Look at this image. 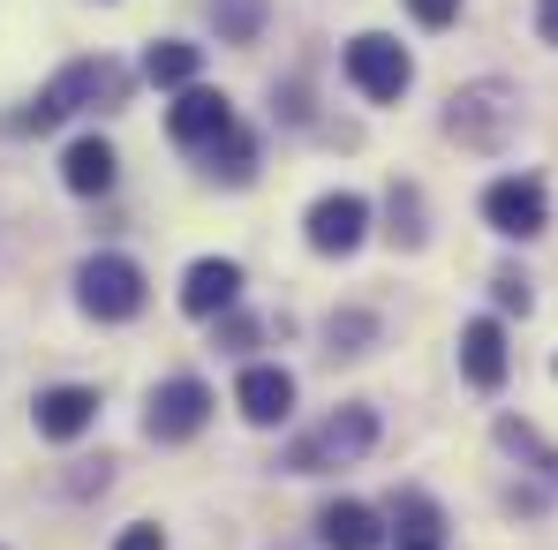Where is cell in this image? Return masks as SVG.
Returning a JSON list of instances; mask_svg holds the SVG:
<instances>
[{"mask_svg":"<svg viewBox=\"0 0 558 550\" xmlns=\"http://www.w3.org/2000/svg\"><path fill=\"white\" fill-rule=\"evenodd\" d=\"M498 438H506L513 453H529V460H536V467H544V475L558 482V453L544 445V438H536V430H529V423H498Z\"/></svg>","mask_w":558,"mask_h":550,"instance_id":"20","label":"cell"},{"mask_svg":"<svg viewBox=\"0 0 558 550\" xmlns=\"http://www.w3.org/2000/svg\"><path fill=\"white\" fill-rule=\"evenodd\" d=\"M167 136H174L182 151H211L219 136H234V106L219 91H204V84H189V91L167 106Z\"/></svg>","mask_w":558,"mask_h":550,"instance_id":"8","label":"cell"},{"mask_svg":"<svg viewBox=\"0 0 558 550\" xmlns=\"http://www.w3.org/2000/svg\"><path fill=\"white\" fill-rule=\"evenodd\" d=\"M61 182L76 188V196H106L113 188V144L106 136H76L69 159H61Z\"/></svg>","mask_w":558,"mask_h":550,"instance_id":"15","label":"cell"},{"mask_svg":"<svg viewBox=\"0 0 558 550\" xmlns=\"http://www.w3.org/2000/svg\"><path fill=\"white\" fill-rule=\"evenodd\" d=\"M408 15H415L423 30H446V23L461 15V0H408Z\"/></svg>","mask_w":558,"mask_h":550,"instance_id":"21","label":"cell"},{"mask_svg":"<svg viewBox=\"0 0 558 550\" xmlns=\"http://www.w3.org/2000/svg\"><path fill=\"white\" fill-rule=\"evenodd\" d=\"M348 84L377 106H392V98L415 84V61H408V46L400 38H385V30H363L355 46H348Z\"/></svg>","mask_w":558,"mask_h":550,"instance_id":"3","label":"cell"},{"mask_svg":"<svg viewBox=\"0 0 558 550\" xmlns=\"http://www.w3.org/2000/svg\"><path fill=\"white\" fill-rule=\"evenodd\" d=\"M446 129H453L461 144H475V151H498V144L513 136V98H506V84H475V91H461L453 113H446Z\"/></svg>","mask_w":558,"mask_h":550,"instance_id":"6","label":"cell"},{"mask_svg":"<svg viewBox=\"0 0 558 550\" xmlns=\"http://www.w3.org/2000/svg\"><path fill=\"white\" fill-rule=\"evenodd\" d=\"M483 219H490L498 234H513V242L544 234V182H529V174L490 182V188H483Z\"/></svg>","mask_w":558,"mask_h":550,"instance_id":"9","label":"cell"},{"mask_svg":"<svg viewBox=\"0 0 558 550\" xmlns=\"http://www.w3.org/2000/svg\"><path fill=\"white\" fill-rule=\"evenodd\" d=\"M250 159H257V144H250L242 129L211 144V174H227V182H250Z\"/></svg>","mask_w":558,"mask_h":550,"instance_id":"18","label":"cell"},{"mask_svg":"<svg viewBox=\"0 0 558 550\" xmlns=\"http://www.w3.org/2000/svg\"><path fill=\"white\" fill-rule=\"evenodd\" d=\"M211 15H219V38H257L265 0H211Z\"/></svg>","mask_w":558,"mask_h":550,"instance_id":"19","label":"cell"},{"mask_svg":"<svg viewBox=\"0 0 558 550\" xmlns=\"http://www.w3.org/2000/svg\"><path fill=\"white\" fill-rule=\"evenodd\" d=\"M196 69H204V46H182V38H159V46L144 53V76H151L159 91H189Z\"/></svg>","mask_w":558,"mask_h":550,"instance_id":"16","label":"cell"},{"mask_svg":"<svg viewBox=\"0 0 558 550\" xmlns=\"http://www.w3.org/2000/svg\"><path fill=\"white\" fill-rule=\"evenodd\" d=\"M392 528H400V543H438V505L423 490H400L392 498Z\"/></svg>","mask_w":558,"mask_h":550,"instance_id":"17","label":"cell"},{"mask_svg":"<svg viewBox=\"0 0 558 550\" xmlns=\"http://www.w3.org/2000/svg\"><path fill=\"white\" fill-rule=\"evenodd\" d=\"M490 286H498V309H529V279L521 272H498Z\"/></svg>","mask_w":558,"mask_h":550,"instance_id":"23","label":"cell"},{"mask_svg":"<svg viewBox=\"0 0 558 550\" xmlns=\"http://www.w3.org/2000/svg\"><path fill=\"white\" fill-rule=\"evenodd\" d=\"M377 445V415L371 407H340V415H325L317 430H302L294 445H287V467L294 475H325V467H355V460Z\"/></svg>","mask_w":558,"mask_h":550,"instance_id":"2","label":"cell"},{"mask_svg":"<svg viewBox=\"0 0 558 550\" xmlns=\"http://www.w3.org/2000/svg\"><path fill=\"white\" fill-rule=\"evenodd\" d=\"M242 302V265L234 257H196L182 279V309L189 317H227Z\"/></svg>","mask_w":558,"mask_h":550,"instance_id":"11","label":"cell"},{"mask_svg":"<svg viewBox=\"0 0 558 550\" xmlns=\"http://www.w3.org/2000/svg\"><path fill=\"white\" fill-rule=\"evenodd\" d=\"M461 369H468V384H475V392H498V384H506L513 355H506L498 317H475V325H461Z\"/></svg>","mask_w":558,"mask_h":550,"instance_id":"13","label":"cell"},{"mask_svg":"<svg viewBox=\"0 0 558 550\" xmlns=\"http://www.w3.org/2000/svg\"><path fill=\"white\" fill-rule=\"evenodd\" d=\"M234 407H242V423H257V430H272L294 415V377L279 363H250L242 369V384H234Z\"/></svg>","mask_w":558,"mask_h":550,"instance_id":"10","label":"cell"},{"mask_svg":"<svg viewBox=\"0 0 558 550\" xmlns=\"http://www.w3.org/2000/svg\"><path fill=\"white\" fill-rule=\"evenodd\" d=\"M211 423V384L204 377H167L159 392H151V415H144V430L159 438V445H182Z\"/></svg>","mask_w":558,"mask_h":550,"instance_id":"5","label":"cell"},{"mask_svg":"<svg viewBox=\"0 0 558 550\" xmlns=\"http://www.w3.org/2000/svg\"><path fill=\"white\" fill-rule=\"evenodd\" d=\"M400 550H446V543H400Z\"/></svg>","mask_w":558,"mask_h":550,"instance_id":"25","label":"cell"},{"mask_svg":"<svg viewBox=\"0 0 558 550\" xmlns=\"http://www.w3.org/2000/svg\"><path fill=\"white\" fill-rule=\"evenodd\" d=\"M113 550H167V528H159V521H136V528L113 536Z\"/></svg>","mask_w":558,"mask_h":550,"instance_id":"22","label":"cell"},{"mask_svg":"<svg viewBox=\"0 0 558 550\" xmlns=\"http://www.w3.org/2000/svg\"><path fill=\"white\" fill-rule=\"evenodd\" d=\"M121 98H129V69H121V61H69L46 91L23 106V121H15V129H31V136H38V129H61V121H69V113H84V106H121Z\"/></svg>","mask_w":558,"mask_h":550,"instance_id":"1","label":"cell"},{"mask_svg":"<svg viewBox=\"0 0 558 550\" xmlns=\"http://www.w3.org/2000/svg\"><path fill=\"white\" fill-rule=\"evenodd\" d=\"M544 23H551V38H558V0H551V8H544Z\"/></svg>","mask_w":558,"mask_h":550,"instance_id":"24","label":"cell"},{"mask_svg":"<svg viewBox=\"0 0 558 550\" xmlns=\"http://www.w3.org/2000/svg\"><path fill=\"white\" fill-rule=\"evenodd\" d=\"M317 536H325V550H385L377 513H371V505H355V498L325 505V513H317Z\"/></svg>","mask_w":558,"mask_h":550,"instance_id":"14","label":"cell"},{"mask_svg":"<svg viewBox=\"0 0 558 550\" xmlns=\"http://www.w3.org/2000/svg\"><path fill=\"white\" fill-rule=\"evenodd\" d=\"M92 423H98V392L92 384H53V392H38V438L69 445V438H84Z\"/></svg>","mask_w":558,"mask_h":550,"instance_id":"12","label":"cell"},{"mask_svg":"<svg viewBox=\"0 0 558 550\" xmlns=\"http://www.w3.org/2000/svg\"><path fill=\"white\" fill-rule=\"evenodd\" d=\"M76 302L92 309L98 325H129V317L144 309V272H136L129 257H92V265L76 272Z\"/></svg>","mask_w":558,"mask_h":550,"instance_id":"4","label":"cell"},{"mask_svg":"<svg viewBox=\"0 0 558 550\" xmlns=\"http://www.w3.org/2000/svg\"><path fill=\"white\" fill-rule=\"evenodd\" d=\"M363 234H371V204L355 188H332L310 204V249L317 257H348V249H363Z\"/></svg>","mask_w":558,"mask_h":550,"instance_id":"7","label":"cell"}]
</instances>
